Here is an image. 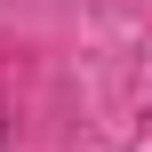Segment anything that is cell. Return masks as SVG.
<instances>
[]
</instances>
